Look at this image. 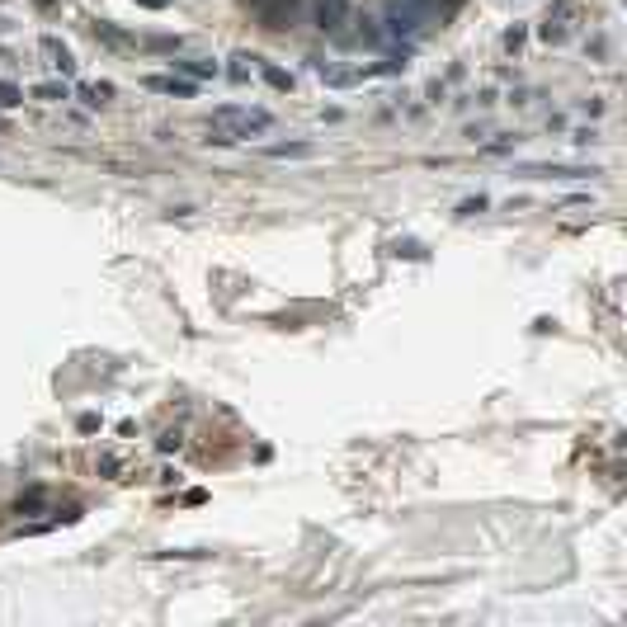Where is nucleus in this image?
I'll return each mask as SVG.
<instances>
[{
	"mask_svg": "<svg viewBox=\"0 0 627 627\" xmlns=\"http://www.w3.org/2000/svg\"><path fill=\"white\" fill-rule=\"evenodd\" d=\"M274 128V118L264 113V109H245V104H222L212 109V142H241V137H250V132H269Z\"/></svg>",
	"mask_w": 627,
	"mask_h": 627,
	"instance_id": "1",
	"label": "nucleus"
},
{
	"mask_svg": "<svg viewBox=\"0 0 627 627\" xmlns=\"http://www.w3.org/2000/svg\"><path fill=\"white\" fill-rule=\"evenodd\" d=\"M250 5L264 15V24H269V28H283L288 19L302 10V0H250Z\"/></svg>",
	"mask_w": 627,
	"mask_h": 627,
	"instance_id": "2",
	"label": "nucleus"
},
{
	"mask_svg": "<svg viewBox=\"0 0 627 627\" xmlns=\"http://www.w3.org/2000/svg\"><path fill=\"white\" fill-rule=\"evenodd\" d=\"M523 175H543V180H590V175H599L595 165L585 170V165H528Z\"/></svg>",
	"mask_w": 627,
	"mask_h": 627,
	"instance_id": "3",
	"label": "nucleus"
},
{
	"mask_svg": "<svg viewBox=\"0 0 627 627\" xmlns=\"http://www.w3.org/2000/svg\"><path fill=\"white\" fill-rule=\"evenodd\" d=\"M415 24H420V5H392L387 10V33H415Z\"/></svg>",
	"mask_w": 627,
	"mask_h": 627,
	"instance_id": "4",
	"label": "nucleus"
},
{
	"mask_svg": "<svg viewBox=\"0 0 627 627\" xmlns=\"http://www.w3.org/2000/svg\"><path fill=\"white\" fill-rule=\"evenodd\" d=\"M344 19H349V0H316V24H321V28L335 33Z\"/></svg>",
	"mask_w": 627,
	"mask_h": 627,
	"instance_id": "5",
	"label": "nucleus"
},
{
	"mask_svg": "<svg viewBox=\"0 0 627 627\" xmlns=\"http://www.w3.org/2000/svg\"><path fill=\"white\" fill-rule=\"evenodd\" d=\"M264 156L269 160H307V156H316V147L312 142H283V147H269Z\"/></svg>",
	"mask_w": 627,
	"mask_h": 627,
	"instance_id": "6",
	"label": "nucleus"
},
{
	"mask_svg": "<svg viewBox=\"0 0 627 627\" xmlns=\"http://www.w3.org/2000/svg\"><path fill=\"white\" fill-rule=\"evenodd\" d=\"M147 90H160V95H194V80H175V76H147Z\"/></svg>",
	"mask_w": 627,
	"mask_h": 627,
	"instance_id": "7",
	"label": "nucleus"
},
{
	"mask_svg": "<svg viewBox=\"0 0 627 627\" xmlns=\"http://www.w3.org/2000/svg\"><path fill=\"white\" fill-rule=\"evenodd\" d=\"M43 53L53 57V66H57V71H66V76L76 71V62H71V53H66V48H62L57 38H43Z\"/></svg>",
	"mask_w": 627,
	"mask_h": 627,
	"instance_id": "8",
	"label": "nucleus"
},
{
	"mask_svg": "<svg viewBox=\"0 0 627 627\" xmlns=\"http://www.w3.org/2000/svg\"><path fill=\"white\" fill-rule=\"evenodd\" d=\"M264 80H269L274 90H292V76H288V71H279V66H264Z\"/></svg>",
	"mask_w": 627,
	"mask_h": 627,
	"instance_id": "9",
	"label": "nucleus"
},
{
	"mask_svg": "<svg viewBox=\"0 0 627 627\" xmlns=\"http://www.w3.org/2000/svg\"><path fill=\"white\" fill-rule=\"evenodd\" d=\"M180 71H189V76H217V66L212 62H175Z\"/></svg>",
	"mask_w": 627,
	"mask_h": 627,
	"instance_id": "10",
	"label": "nucleus"
},
{
	"mask_svg": "<svg viewBox=\"0 0 627 627\" xmlns=\"http://www.w3.org/2000/svg\"><path fill=\"white\" fill-rule=\"evenodd\" d=\"M19 100H24V90L10 85V80H0V104H19Z\"/></svg>",
	"mask_w": 627,
	"mask_h": 627,
	"instance_id": "11",
	"label": "nucleus"
},
{
	"mask_svg": "<svg viewBox=\"0 0 627 627\" xmlns=\"http://www.w3.org/2000/svg\"><path fill=\"white\" fill-rule=\"evenodd\" d=\"M232 62H236V66H232V80H250V66H245L250 57H245V53H236Z\"/></svg>",
	"mask_w": 627,
	"mask_h": 627,
	"instance_id": "12",
	"label": "nucleus"
},
{
	"mask_svg": "<svg viewBox=\"0 0 627 627\" xmlns=\"http://www.w3.org/2000/svg\"><path fill=\"white\" fill-rule=\"evenodd\" d=\"M33 95H38V100H66V85H38Z\"/></svg>",
	"mask_w": 627,
	"mask_h": 627,
	"instance_id": "13",
	"label": "nucleus"
},
{
	"mask_svg": "<svg viewBox=\"0 0 627 627\" xmlns=\"http://www.w3.org/2000/svg\"><path fill=\"white\" fill-rule=\"evenodd\" d=\"M519 43H523V28H509V33H505V48H509V53H519Z\"/></svg>",
	"mask_w": 627,
	"mask_h": 627,
	"instance_id": "14",
	"label": "nucleus"
},
{
	"mask_svg": "<svg viewBox=\"0 0 627 627\" xmlns=\"http://www.w3.org/2000/svg\"><path fill=\"white\" fill-rule=\"evenodd\" d=\"M481 208H486V198H467L458 212H462V217H471V212H481Z\"/></svg>",
	"mask_w": 627,
	"mask_h": 627,
	"instance_id": "15",
	"label": "nucleus"
},
{
	"mask_svg": "<svg viewBox=\"0 0 627 627\" xmlns=\"http://www.w3.org/2000/svg\"><path fill=\"white\" fill-rule=\"evenodd\" d=\"M100 429V415H80V434H95Z\"/></svg>",
	"mask_w": 627,
	"mask_h": 627,
	"instance_id": "16",
	"label": "nucleus"
},
{
	"mask_svg": "<svg viewBox=\"0 0 627 627\" xmlns=\"http://www.w3.org/2000/svg\"><path fill=\"white\" fill-rule=\"evenodd\" d=\"M137 5H147V10H165L170 0H137Z\"/></svg>",
	"mask_w": 627,
	"mask_h": 627,
	"instance_id": "17",
	"label": "nucleus"
}]
</instances>
